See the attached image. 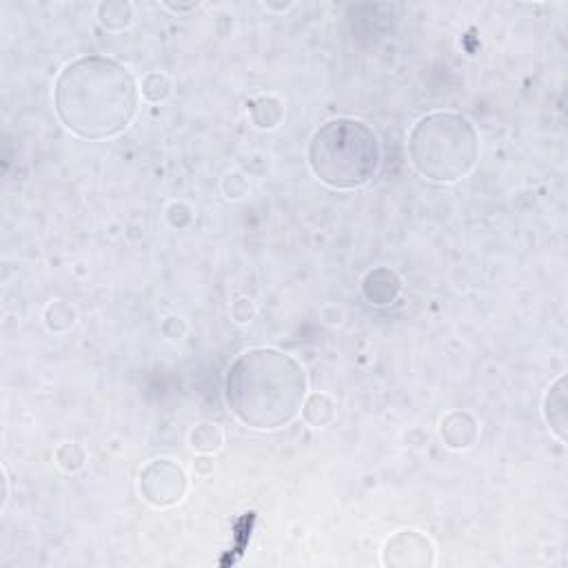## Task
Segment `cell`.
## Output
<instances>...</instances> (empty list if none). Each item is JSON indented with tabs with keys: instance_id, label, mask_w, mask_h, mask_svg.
I'll use <instances>...</instances> for the list:
<instances>
[{
	"instance_id": "cell-15",
	"label": "cell",
	"mask_w": 568,
	"mask_h": 568,
	"mask_svg": "<svg viewBox=\"0 0 568 568\" xmlns=\"http://www.w3.org/2000/svg\"><path fill=\"white\" fill-rule=\"evenodd\" d=\"M45 325L52 334H64L76 325V311L69 307L63 300H54L47 309H45Z\"/></svg>"
},
{
	"instance_id": "cell-11",
	"label": "cell",
	"mask_w": 568,
	"mask_h": 568,
	"mask_svg": "<svg viewBox=\"0 0 568 568\" xmlns=\"http://www.w3.org/2000/svg\"><path fill=\"white\" fill-rule=\"evenodd\" d=\"M96 18L107 31H124L133 22V4L129 0H105L96 7Z\"/></svg>"
},
{
	"instance_id": "cell-19",
	"label": "cell",
	"mask_w": 568,
	"mask_h": 568,
	"mask_svg": "<svg viewBox=\"0 0 568 568\" xmlns=\"http://www.w3.org/2000/svg\"><path fill=\"white\" fill-rule=\"evenodd\" d=\"M165 7L167 9H171V12H175V13H187V12H196L198 7H200V4L198 3H189V4H175V3H165Z\"/></svg>"
},
{
	"instance_id": "cell-20",
	"label": "cell",
	"mask_w": 568,
	"mask_h": 568,
	"mask_svg": "<svg viewBox=\"0 0 568 568\" xmlns=\"http://www.w3.org/2000/svg\"><path fill=\"white\" fill-rule=\"evenodd\" d=\"M293 7V3H286V4H278V7H276V4H262V9H267V12H289V9Z\"/></svg>"
},
{
	"instance_id": "cell-13",
	"label": "cell",
	"mask_w": 568,
	"mask_h": 568,
	"mask_svg": "<svg viewBox=\"0 0 568 568\" xmlns=\"http://www.w3.org/2000/svg\"><path fill=\"white\" fill-rule=\"evenodd\" d=\"M302 418L313 428L326 427L335 418V402L326 394H309L302 404Z\"/></svg>"
},
{
	"instance_id": "cell-5",
	"label": "cell",
	"mask_w": 568,
	"mask_h": 568,
	"mask_svg": "<svg viewBox=\"0 0 568 568\" xmlns=\"http://www.w3.org/2000/svg\"><path fill=\"white\" fill-rule=\"evenodd\" d=\"M189 478L187 471L178 462L169 457H158L151 460L149 464L142 466L140 479H138V491L142 500L149 502L156 509H169L182 502L187 496Z\"/></svg>"
},
{
	"instance_id": "cell-17",
	"label": "cell",
	"mask_w": 568,
	"mask_h": 568,
	"mask_svg": "<svg viewBox=\"0 0 568 568\" xmlns=\"http://www.w3.org/2000/svg\"><path fill=\"white\" fill-rule=\"evenodd\" d=\"M258 309H256V302H253L251 298H238L233 304H231V316H233V320L238 322V325H247V322H251L253 318H256Z\"/></svg>"
},
{
	"instance_id": "cell-7",
	"label": "cell",
	"mask_w": 568,
	"mask_h": 568,
	"mask_svg": "<svg viewBox=\"0 0 568 568\" xmlns=\"http://www.w3.org/2000/svg\"><path fill=\"white\" fill-rule=\"evenodd\" d=\"M440 436L449 449L466 451L479 440V422L469 411H451L442 418Z\"/></svg>"
},
{
	"instance_id": "cell-10",
	"label": "cell",
	"mask_w": 568,
	"mask_h": 568,
	"mask_svg": "<svg viewBox=\"0 0 568 568\" xmlns=\"http://www.w3.org/2000/svg\"><path fill=\"white\" fill-rule=\"evenodd\" d=\"M249 115L258 129H276L284 118V103L274 94L258 96L249 105Z\"/></svg>"
},
{
	"instance_id": "cell-3",
	"label": "cell",
	"mask_w": 568,
	"mask_h": 568,
	"mask_svg": "<svg viewBox=\"0 0 568 568\" xmlns=\"http://www.w3.org/2000/svg\"><path fill=\"white\" fill-rule=\"evenodd\" d=\"M307 163L322 184L351 191L371 182L382 165L376 131L355 118H334L313 131L307 147Z\"/></svg>"
},
{
	"instance_id": "cell-21",
	"label": "cell",
	"mask_w": 568,
	"mask_h": 568,
	"mask_svg": "<svg viewBox=\"0 0 568 568\" xmlns=\"http://www.w3.org/2000/svg\"><path fill=\"white\" fill-rule=\"evenodd\" d=\"M4 471V479H3V484H4V496H3V509L4 506H7V502H9V475H7V469H3Z\"/></svg>"
},
{
	"instance_id": "cell-6",
	"label": "cell",
	"mask_w": 568,
	"mask_h": 568,
	"mask_svg": "<svg viewBox=\"0 0 568 568\" xmlns=\"http://www.w3.org/2000/svg\"><path fill=\"white\" fill-rule=\"evenodd\" d=\"M382 564L391 568H428L436 564V547L422 530H398L386 539Z\"/></svg>"
},
{
	"instance_id": "cell-9",
	"label": "cell",
	"mask_w": 568,
	"mask_h": 568,
	"mask_svg": "<svg viewBox=\"0 0 568 568\" xmlns=\"http://www.w3.org/2000/svg\"><path fill=\"white\" fill-rule=\"evenodd\" d=\"M544 420L553 436L564 445L568 431V400H566V376H560L544 395Z\"/></svg>"
},
{
	"instance_id": "cell-18",
	"label": "cell",
	"mask_w": 568,
	"mask_h": 568,
	"mask_svg": "<svg viewBox=\"0 0 568 568\" xmlns=\"http://www.w3.org/2000/svg\"><path fill=\"white\" fill-rule=\"evenodd\" d=\"M223 189H225V196H227L229 200H240V198L247 196L249 182L244 180L242 174H229L227 178H225Z\"/></svg>"
},
{
	"instance_id": "cell-12",
	"label": "cell",
	"mask_w": 568,
	"mask_h": 568,
	"mask_svg": "<svg viewBox=\"0 0 568 568\" xmlns=\"http://www.w3.org/2000/svg\"><path fill=\"white\" fill-rule=\"evenodd\" d=\"M189 445H191V449L196 451V454L211 455L216 454V451L223 449L225 433L218 424L207 422L205 420V422H198L196 427L191 428V433H189Z\"/></svg>"
},
{
	"instance_id": "cell-8",
	"label": "cell",
	"mask_w": 568,
	"mask_h": 568,
	"mask_svg": "<svg viewBox=\"0 0 568 568\" xmlns=\"http://www.w3.org/2000/svg\"><path fill=\"white\" fill-rule=\"evenodd\" d=\"M402 293V280L389 267H376L362 278V295L373 307H389Z\"/></svg>"
},
{
	"instance_id": "cell-14",
	"label": "cell",
	"mask_w": 568,
	"mask_h": 568,
	"mask_svg": "<svg viewBox=\"0 0 568 568\" xmlns=\"http://www.w3.org/2000/svg\"><path fill=\"white\" fill-rule=\"evenodd\" d=\"M171 89H174V82L165 72H149L142 78L140 94L147 103H165L171 96Z\"/></svg>"
},
{
	"instance_id": "cell-1",
	"label": "cell",
	"mask_w": 568,
	"mask_h": 568,
	"mask_svg": "<svg viewBox=\"0 0 568 568\" xmlns=\"http://www.w3.org/2000/svg\"><path fill=\"white\" fill-rule=\"evenodd\" d=\"M140 96L136 76L103 54L72 60L54 82L56 115L82 140H109L127 131L140 107Z\"/></svg>"
},
{
	"instance_id": "cell-16",
	"label": "cell",
	"mask_w": 568,
	"mask_h": 568,
	"mask_svg": "<svg viewBox=\"0 0 568 568\" xmlns=\"http://www.w3.org/2000/svg\"><path fill=\"white\" fill-rule=\"evenodd\" d=\"M56 462L60 469L67 471V473H76L87 462L85 449L81 445H76V442H64V445H60L56 449Z\"/></svg>"
},
{
	"instance_id": "cell-4",
	"label": "cell",
	"mask_w": 568,
	"mask_h": 568,
	"mask_svg": "<svg viewBox=\"0 0 568 568\" xmlns=\"http://www.w3.org/2000/svg\"><path fill=\"white\" fill-rule=\"evenodd\" d=\"M409 158L413 169L428 182H457L478 165L479 136L466 115L427 114L411 127Z\"/></svg>"
},
{
	"instance_id": "cell-2",
	"label": "cell",
	"mask_w": 568,
	"mask_h": 568,
	"mask_svg": "<svg viewBox=\"0 0 568 568\" xmlns=\"http://www.w3.org/2000/svg\"><path fill=\"white\" fill-rule=\"evenodd\" d=\"M309 395V376L293 355L274 346H256L231 362L225 400L238 422L253 431L289 427Z\"/></svg>"
}]
</instances>
